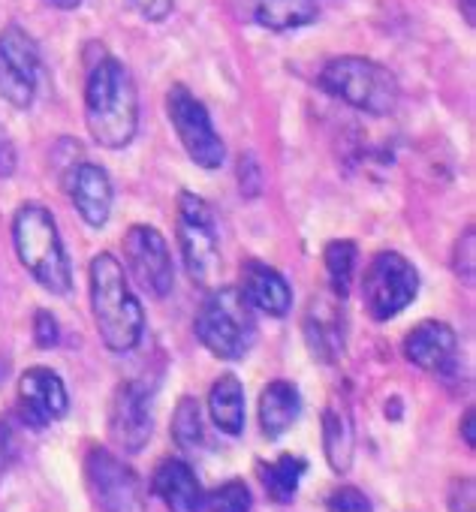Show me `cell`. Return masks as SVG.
<instances>
[{
    "label": "cell",
    "instance_id": "6da1fadb",
    "mask_svg": "<svg viewBox=\"0 0 476 512\" xmlns=\"http://www.w3.org/2000/svg\"><path fill=\"white\" fill-rule=\"evenodd\" d=\"M85 124L100 148L121 151L139 130V91L118 58H100L85 79Z\"/></svg>",
    "mask_w": 476,
    "mask_h": 512
},
{
    "label": "cell",
    "instance_id": "7a4b0ae2",
    "mask_svg": "<svg viewBox=\"0 0 476 512\" xmlns=\"http://www.w3.org/2000/svg\"><path fill=\"white\" fill-rule=\"evenodd\" d=\"M91 314L103 344L112 353H130L145 335V311L130 290L124 266L112 253H97L88 269Z\"/></svg>",
    "mask_w": 476,
    "mask_h": 512
},
{
    "label": "cell",
    "instance_id": "3957f363",
    "mask_svg": "<svg viewBox=\"0 0 476 512\" xmlns=\"http://www.w3.org/2000/svg\"><path fill=\"white\" fill-rule=\"evenodd\" d=\"M13 241L19 263L43 290H49L52 296H67L73 290V269L49 208L25 202L13 220Z\"/></svg>",
    "mask_w": 476,
    "mask_h": 512
},
{
    "label": "cell",
    "instance_id": "277c9868",
    "mask_svg": "<svg viewBox=\"0 0 476 512\" xmlns=\"http://www.w3.org/2000/svg\"><path fill=\"white\" fill-rule=\"evenodd\" d=\"M193 332L211 356L238 362L257 341V314L238 287H217L199 305Z\"/></svg>",
    "mask_w": 476,
    "mask_h": 512
},
{
    "label": "cell",
    "instance_id": "5b68a950",
    "mask_svg": "<svg viewBox=\"0 0 476 512\" xmlns=\"http://www.w3.org/2000/svg\"><path fill=\"white\" fill-rule=\"evenodd\" d=\"M317 82L326 94L368 115H392L401 100V85L395 73L359 55H344L329 61L320 70Z\"/></svg>",
    "mask_w": 476,
    "mask_h": 512
},
{
    "label": "cell",
    "instance_id": "8992f818",
    "mask_svg": "<svg viewBox=\"0 0 476 512\" xmlns=\"http://www.w3.org/2000/svg\"><path fill=\"white\" fill-rule=\"evenodd\" d=\"M178 247L184 256V269L193 284L211 287L220 275V244H217V220L211 205L196 196L181 190L178 193Z\"/></svg>",
    "mask_w": 476,
    "mask_h": 512
},
{
    "label": "cell",
    "instance_id": "52a82bcc",
    "mask_svg": "<svg viewBox=\"0 0 476 512\" xmlns=\"http://www.w3.org/2000/svg\"><path fill=\"white\" fill-rule=\"evenodd\" d=\"M419 293V272L398 250H383L365 269L362 305L371 320L386 323L398 317Z\"/></svg>",
    "mask_w": 476,
    "mask_h": 512
},
{
    "label": "cell",
    "instance_id": "ba28073f",
    "mask_svg": "<svg viewBox=\"0 0 476 512\" xmlns=\"http://www.w3.org/2000/svg\"><path fill=\"white\" fill-rule=\"evenodd\" d=\"M166 115H169L184 151L190 154V160L196 166H202V169H220L223 166V160H226L223 139L217 136L205 103L199 97H193L190 88H184V85L169 88Z\"/></svg>",
    "mask_w": 476,
    "mask_h": 512
},
{
    "label": "cell",
    "instance_id": "9c48e42d",
    "mask_svg": "<svg viewBox=\"0 0 476 512\" xmlns=\"http://www.w3.org/2000/svg\"><path fill=\"white\" fill-rule=\"evenodd\" d=\"M85 482L94 503L103 512H139L142 485L139 476L109 449L94 446L85 458Z\"/></svg>",
    "mask_w": 476,
    "mask_h": 512
},
{
    "label": "cell",
    "instance_id": "30bf717a",
    "mask_svg": "<svg viewBox=\"0 0 476 512\" xmlns=\"http://www.w3.org/2000/svg\"><path fill=\"white\" fill-rule=\"evenodd\" d=\"M124 263L133 275V281L163 299L169 296L172 284H175V269H172V253L166 238L154 229V226H130L124 235Z\"/></svg>",
    "mask_w": 476,
    "mask_h": 512
},
{
    "label": "cell",
    "instance_id": "8fae6325",
    "mask_svg": "<svg viewBox=\"0 0 476 512\" xmlns=\"http://www.w3.org/2000/svg\"><path fill=\"white\" fill-rule=\"evenodd\" d=\"M154 431L151 398L142 383H121L109 404V440L136 455L148 446Z\"/></svg>",
    "mask_w": 476,
    "mask_h": 512
},
{
    "label": "cell",
    "instance_id": "7c38bea8",
    "mask_svg": "<svg viewBox=\"0 0 476 512\" xmlns=\"http://www.w3.org/2000/svg\"><path fill=\"white\" fill-rule=\"evenodd\" d=\"M302 335L317 362H338L347 347V320L338 296H314L302 317Z\"/></svg>",
    "mask_w": 476,
    "mask_h": 512
},
{
    "label": "cell",
    "instance_id": "4fadbf2b",
    "mask_svg": "<svg viewBox=\"0 0 476 512\" xmlns=\"http://www.w3.org/2000/svg\"><path fill=\"white\" fill-rule=\"evenodd\" d=\"M64 187L70 202L76 205V211L82 214V220L94 229L106 226L109 214H112V178L103 166L88 163V160H76L67 172H64Z\"/></svg>",
    "mask_w": 476,
    "mask_h": 512
},
{
    "label": "cell",
    "instance_id": "5bb4252c",
    "mask_svg": "<svg viewBox=\"0 0 476 512\" xmlns=\"http://www.w3.org/2000/svg\"><path fill=\"white\" fill-rule=\"evenodd\" d=\"M22 419L31 428H46L70 410L67 386L52 368H28L19 380Z\"/></svg>",
    "mask_w": 476,
    "mask_h": 512
},
{
    "label": "cell",
    "instance_id": "9a60e30c",
    "mask_svg": "<svg viewBox=\"0 0 476 512\" xmlns=\"http://www.w3.org/2000/svg\"><path fill=\"white\" fill-rule=\"evenodd\" d=\"M404 356L422 371L446 374L458 356V335L449 323L425 320L404 338Z\"/></svg>",
    "mask_w": 476,
    "mask_h": 512
},
{
    "label": "cell",
    "instance_id": "2e32d148",
    "mask_svg": "<svg viewBox=\"0 0 476 512\" xmlns=\"http://www.w3.org/2000/svg\"><path fill=\"white\" fill-rule=\"evenodd\" d=\"M238 290H242V296L254 311H263L269 317H287L293 308V290L287 278L260 260L242 263V287Z\"/></svg>",
    "mask_w": 476,
    "mask_h": 512
},
{
    "label": "cell",
    "instance_id": "e0dca14e",
    "mask_svg": "<svg viewBox=\"0 0 476 512\" xmlns=\"http://www.w3.org/2000/svg\"><path fill=\"white\" fill-rule=\"evenodd\" d=\"M151 488L169 512H202L205 506V491L193 467L181 458H163L154 467Z\"/></svg>",
    "mask_w": 476,
    "mask_h": 512
},
{
    "label": "cell",
    "instance_id": "ac0fdd59",
    "mask_svg": "<svg viewBox=\"0 0 476 512\" xmlns=\"http://www.w3.org/2000/svg\"><path fill=\"white\" fill-rule=\"evenodd\" d=\"M302 416V395L293 383L275 380L260 395V425L269 440L287 434Z\"/></svg>",
    "mask_w": 476,
    "mask_h": 512
},
{
    "label": "cell",
    "instance_id": "d6986e66",
    "mask_svg": "<svg viewBox=\"0 0 476 512\" xmlns=\"http://www.w3.org/2000/svg\"><path fill=\"white\" fill-rule=\"evenodd\" d=\"M208 413L217 431L238 437L245 431V386L235 374H220L208 392Z\"/></svg>",
    "mask_w": 476,
    "mask_h": 512
},
{
    "label": "cell",
    "instance_id": "ffe728a7",
    "mask_svg": "<svg viewBox=\"0 0 476 512\" xmlns=\"http://www.w3.org/2000/svg\"><path fill=\"white\" fill-rule=\"evenodd\" d=\"M323 449H326V461L335 473H347L353 467L356 428H353L350 410L338 401L329 404L323 413Z\"/></svg>",
    "mask_w": 476,
    "mask_h": 512
},
{
    "label": "cell",
    "instance_id": "44dd1931",
    "mask_svg": "<svg viewBox=\"0 0 476 512\" xmlns=\"http://www.w3.org/2000/svg\"><path fill=\"white\" fill-rule=\"evenodd\" d=\"M317 0H251V16L260 28L284 34L317 22Z\"/></svg>",
    "mask_w": 476,
    "mask_h": 512
},
{
    "label": "cell",
    "instance_id": "7402d4cb",
    "mask_svg": "<svg viewBox=\"0 0 476 512\" xmlns=\"http://www.w3.org/2000/svg\"><path fill=\"white\" fill-rule=\"evenodd\" d=\"M308 470V461L299 455H281L272 464H260V482L266 488V494L275 503H290L299 491V482Z\"/></svg>",
    "mask_w": 476,
    "mask_h": 512
},
{
    "label": "cell",
    "instance_id": "603a6c76",
    "mask_svg": "<svg viewBox=\"0 0 476 512\" xmlns=\"http://www.w3.org/2000/svg\"><path fill=\"white\" fill-rule=\"evenodd\" d=\"M356 256H359V250L347 238L329 241L326 250H323V263H326V275H329V284H332V296H338L341 302L347 299V293L353 287Z\"/></svg>",
    "mask_w": 476,
    "mask_h": 512
},
{
    "label": "cell",
    "instance_id": "cb8c5ba5",
    "mask_svg": "<svg viewBox=\"0 0 476 512\" xmlns=\"http://www.w3.org/2000/svg\"><path fill=\"white\" fill-rule=\"evenodd\" d=\"M0 58H4L7 64H13L16 70H22L31 82L40 79V70H43L40 49L22 28L10 25L4 34H0Z\"/></svg>",
    "mask_w": 476,
    "mask_h": 512
},
{
    "label": "cell",
    "instance_id": "d4e9b609",
    "mask_svg": "<svg viewBox=\"0 0 476 512\" xmlns=\"http://www.w3.org/2000/svg\"><path fill=\"white\" fill-rule=\"evenodd\" d=\"M172 440H175L181 449H187V452L199 449L202 440H205L202 410H199V404H196L190 395H184V398L178 401V407H175V416H172Z\"/></svg>",
    "mask_w": 476,
    "mask_h": 512
},
{
    "label": "cell",
    "instance_id": "484cf974",
    "mask_svg": "<svg viewBox=\"0 0 476 512\" xmlns=\"http://www.w3.org/2000/svg\"><path fill=\"white\" fill-rule=\"evenodd\" d=\"M205 506H208V512H251L254 497L242 479H229L220 488H214L211 494H205Z\"/></svg>",
    "mask_w": 476,
    "mask_h": 512
},
{
    "label": "cell",
    "instance_id": "4316f807",
    "mask_svg": "<svg viewBox=\"0 0 476 512\" xmlns=\"http://www.w3.org/2000/svg\"><path fill=\"white\" fill-rule=\"evenodd\" d=\"M0 97L13 103L16 109H28L37 97V82H31L22 70L0 58Z\"/></svg>",
    "mask_w": 476,
    "mask_h": 512
},
{
    "label": "cell",
    "instance_id": "83f0119b",
    "mask_svg": "<svg viewBox=\"0 0 476 512\" xmlns=\"http://www.w3.org/2000/svg\"><path fill=\"white\" fill-rule=\"evenodd\" d=\"M326 512H374V506H371V500L365 497V491H359V488H353V485H341L338 491L329 494Z\"/></svg>",
    "mask_w": 476,
    "mask_h": 512
},
{
    "label": "cell",
    "instance_id": "f1b7e54d",
    "mask_svg": "<svg viewBox=\"0 0 476 512\" xmlns=\"http://www.w3.org/2000/svg\"><path fill=\"white\" fill-rule=\"evenodd\" d=\"M473 253H476V232L467 229L464 238H458V247H455V275L467 287H473V266H476V256Z\"/></svg>",
    "mask_w": 476,
    "mask_h": 512
},
{
    "label": "cell",
    "instance_id": "f546056e",
    "mask_svg": "<svg viewBox=\"0 0 476 512\" xmlns=\"http://www.w3.org/2000/svg\"><path fill=\"white\" fill-rule=\"evenodd\" d=\"M34 338H37V344H40L43 350H49V347L58 344V338H61L58 320H55L49 311H37V314H34Z\"/></svg>",
    "mask_w": 476,
    "mask_h": 512
},
{
    "label": "cell",
    "instance_id": "4dcf8cb0",
    "mask_svg": "<svg viewBox=\"0 0 476 512\" xmlns=\"http://www.w3.org/2000/svg\"><path fill=\"white\" fill-rule=\"evenodd\" d=\"M473 506H476L473 479H470V476L455 479V482H452V491H449V512H473Z\"/></svg>",
    "mask_w": 476,
    "mask_h": 512
},
{
    "label": "cell",
    "instance_id": "1f68e13d",
    "mask_svg": "<svg viewBox=\"0 0 476 512\" xmlns=\"http://www.w3.org/2000/svg\"><path fill=\"white\" fill-rule=\"evenodd\" d=\"M130 4L139 10L142 19H148V22H163V19L172 13L175 0H130Z\"/></svg>",
    "mask_w": 476,
    "mask_h": 512
},
{
    "label": "cell",
    "instance_id": "d6a6232c",
    "mask_svg": "<svg viewBox=\"0 0 476 512\" xmlns=\"http://www.w3.org/2000/svg\"><path fill=\"white\" fill-rule=\"evenodd\" d=\"M19 166V154H16V145L13 139L7 136V130L0 127V178H10Z\"/></svg>",
    "mask_w": 476,
    "mask_h": 512
},
{
    "label": "cell",
    "instance_id": "836d02e7",
    "mask_svg": "<svg viewBox=\"0 0 476 512\" xmlns=\"http://www.w3.org/2000/svg\"><path fill=\"white\" fill-rule=\"evenodd\" d=\"M16 455V437H13V428L10 422H0V473H4L10 467Z\"/></svg>",
    "mask_w": 476,
    "mask_h": 512
},
{
    "label": "cell",
    "instance_id": "e575fe53",
    "mask_svg": "<svg viewBox=\"0 0 476 512\" xmlns=\"http://www.w3.org/2000/svg\"><path fill=\"white\" fill-rule=\"evenodd\" d=\"M461 431H464V443L473 449V446H476V437H473V410H467V413H464V425H461Z\"/></svg>",
    "mask_w": 476,
    "mask_h": 512
},
{
    "label": "cell",
    "instance_id": "d590c367",
    "mask_svg": "<svg viewBox=\"0 0 476 512\" xmlns=\"http://www.w3.org/2000/svg\"><path fill=\"white\" fill-rule=\"evenodd\" d=\"M461 4V16H464V22L473 28V22H476V7H473V0H458Z\"/></svg>",
    "mask_w": 476,
    "mask_h": 512
},
{
    "label": "cell",
    "instance_id": "8d00e7d4",
    "mask_svg": "<svg viewBox=\"0 0 476 512\" xmlns=\"http://www.w3.org/2000/svg\"><path fill=\"white\" fill-rule=\"evenodd\" d=\"M52 7H58V10H76L82 0H49Z\"/></svg>",
    "mask_w": 476,
    "mask_h": 512
}]
</instances>
